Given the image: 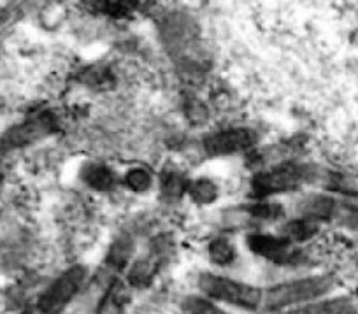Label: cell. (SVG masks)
Here are the masks:
<instances>
[{
	"instance_id": "cell-1",
	"label": "cell",
	"mask_w": 358,
	"mask_h": 314,
	"mask_svg": "<svg viewBox=\"0 0 358 314\" xmlns=\"http://www.w3.org/2000/svg\"><path fill=\"white\" fill-rule=\"evenodd\" d=\"M334 288H336L334 276H313V278L281 283V285L268 288L264 304L271 311L283 309V307L295 306V304H309L329 295Z\"/></svg>"
},
{
	"instance_id": "cell-2",
	"label": "cell",
	"mask_w": 358,
	"mask_h": 314,
	"mask_svg": "<svg viewBox=\"0 0 358 314\" xmlns=\"http://www.w3.org/2000/svg\"><path fill=\"white\" fill-rule=\"evenodd\" d=\"M315 178V169L306 164L285 162L273 169L262 171L251 179V192L258 199L274 195V193H287L301 188Z\"/></svg>"
},
{
	"instance_id": "cell-3",
	"label": "cell",
	"mask_w": 358,
	"mask_h": 314,
	"mask_svg": "<svg viewBox=\"0 0 358 314\" xmlns=\"http://www.w3.org/2000/svg\"><path fill=\"white\" fill-rule=\"evenodd\" d=\"M199 288L209 299L222 300V302L232 304V306L243 307V309L253 311L264 302V293L257 286L234 281V279L223 278V276L202 274L199 278Z\"/></svg>"
},
{
	"instance_id": "cell-4",
	"label": "cell",
	"mask_w": 358,
	"mask_h": 314,
	"mask_svg": "<svg viewBox=\"0 0 358 314\" xmlns=\"http://www.w3.org/2000/svg\"><path fill=\"white\" fill-rule=\"evenodd\" d=\"M86 278H88V271H86L85 265H74V267L67 269L39 297V300H37L39 313L60 314L74 300V297L81 292Z\"/></svg>"
},
{
	"instance_id": "cell-5",
	"label": "cell",
	"mask_w": 358,
	"mask_h": 314,
	"mask_svg": "<svg viewBox=\"0 0 358 314\" xmlns=\"http://www.w3.org/2000/svg\"><path fill=\"white\" fill-rule=\"evenodd\" d=\"M248 248L255 255L267 258L273 264L294 265L304 260L302 251L295 250L290 241L281 236H268V234H251L246 239Z\"/></svg>"
},
{
	"instance_id": "cell-6",
	"label": "cell",
	"mask_w": 358,
	"mask_h": 314,
	"mask_svg": "<svg viewBox=\"0 0 358 314\" xmlns=\"http://www.w3.org/2000/svg\"><path fill=\"white\" fill-rule=\"evenodd\" d=\"M57 130V120L51 113H41L20 125L13 127L4 137H2V146L6 150H16V148H25L44 137L51 136Z\"/></svg>"
},
{
	"instance_id": "cell-7",
	"label": "cell",
	"mask_w": 358,
	"mask_h": 314,
	"mask_svg": "<svg viewBox=\"0 0 358 314\" xmlns=\"http://www.w3.org/2000/svg\"><path fill=\"white\" fill-rule=\"evenodd\" d=\"M257 141L258 136L250 129H227L222 132L209 134L202 141V148L208 157H229L251 150Z\"/></svg>"
},
{
	"instance_id": "cell-8",
	"label": "cell",
	"mask_w": 358,
	"mask_h": 314,
	"mask_svg": "<svg viewBox=\"0 0 358 314\" xmlns=\"http://www.w3.org/2000/svg\"><path fill=\"white\" fill-rule=\"evenodd\" d=\"M339 200L330 195H309L299 204V213L302 218L313 220V222H327L332 220L337 211Z\"/></svg>"
},
{
	"instance_id": "cell-9",
	"label": "cell",
	"mask_w": 358,
	"mask_h": 314,
	"mask_svg": "<svg viewBox=\"0 0 358 314\" xmlns=\"http://www.w3.org/2000/svg\"><path fill=\"white\" fill-rule=\"evenodd\" d=\"M355 304L350 297H330L304 304L287 314H353Z\"/></svg>"
},
{
	"instance_id": "cell-10",
	"label": "cell",
	"mask_w": 358,
	"mask_h": 314,
	"mask_svg": "<svg viewBox=\"0 0 358 314\" xmlns=\"http://www.w3.org/2000/svg\"><path fill=\"white\" fill-rule=\"evenodd\" d=\"M134 253V241L130 236H120L115 243L111 244L108 251V257L104 262V276L109 278V274L123 271L129 264L130 257Z\"/></svg>"
},
{
	"instance_id": "cell-11",
	"label": "cell",
	"mask_w": 358,
	"mask_h": 314,
	"mask_svg": "<svg viewBox=\"0 0 358 314\" xmlns=\"http://www.w3.org/2000/svg\"><path fill=\"white\" fill-rule=\"evenodd\" d=\"M81 179L90 186V188L97 190V192H108L113 188L116 178L115 172L104 164H88L81 171Z\"/></svg>"
},
{
	"instance_id": "cell-12",
	"label": "cell",
	"mask_w": 358,
	"mask_h": 314,
	"mask_svg": "<svg viewBox=\"0 0 358 314\" xmlns=\"http://www.w3.org/2000/svg\"><path fill=\"white\" fill-rule=\"evenodd\" d=\"M95 314H125V285L118 279L109 285L108 292L99 302Z\"/></svg>"
},
{
	"instance_id": "cell-13",
	"label": "cell",
	"mask_w": 358,
	"mask_h": 314,
	"mask_svg": "<svg viewBox=\"0 0 358 314\" xmlns=\"http://www.w3.org/2000/svg\"><path fill=\"white\" fill-rule=\"evenodd\" d=\"M320 232V223L313 222L308 218H299L292 220L281 230V237H285L287 241L294 243H306V241L313 239L316 234Z\"/></svg>"
},
{
	"instance_id": "cell-14",
	"label": "cell",
	"mask_w": 358,
	"mask_h": 314,
	"mask_svg": "<svg viewBox=\"0 0 358 314\" xmlns=\"http://www.w3.org/2000/svg\"><path fill=\"white\" fill-rule=\"evenodd\" d=\"M158 271V262L155 258H141L136 264L132 265V269L129 271V285L134 286L137 290L148 288L153 281L155 274Z\"/></svg>"
},
{
	"instance_id": "cell-15",
	"label": "cell",
	"mask_w": 358,
	"mask_h": 314,
	"mask_svg": "<svg viewBox=\"0 0 358 314\" xmlns=\"http://www.w3.org/2000/svg\"><path fill=\"white\" fill-rule=\"evenodd\" d=\"M188 185H190V183L185 179V176L181 174V172L169 169V171H165L164 174H162L160 179L162 197H164L165 200H169V202H174V200L181 199V195H183L185 192H188Z\"/></svg>"
},
{
	"instance_id": "cell-16",
	"label": "cell",
	"mask_w": 358,
	"mask_h": 314,
	"mask_svg": "<svg viewBox=\"0 0 358 314\" xmlns=\"http://www.w3.org/2000/svg\"><path fill=\"white\" fill-rule=\"evenodd\" d=\"M209 258L216 265H230L237 257L236 246L227 237H216L208 246Z\"/></svg>"
},
{
	"instance_id": "cell-17",
	"label": "cell",
	"mask_w": 358,
	"mask_h": 314,
	"mask_svg": "<svg viewBox=\"0 0 358 314\" xmlns=\"http://www.w3.org/2000/svg\"><path fill=\"white\" fill-rule=\"evenodd\" d=\"M188 193H190L192 200L201 206L204 204H211L218 199V186L208 178H201V179H195L194 183L188 185Z\"/></svg>"
},
{
	"instance_id": "cell-18",
	"label": "cell",
	"mask_w": 358,
	"mask_h": 314,
	"mask_svg": "<svg viewBox=\"0 0 358 314\" xmlns=\"http://www.w3.org/2000/svg\"><path fill=\"white\" fill-rule=\"evenodd\" d=\"M183 306L188 314H229L222 307L213 304L211 300L202 299V297H188Z\"/></svg>"
},
{
	"instance_id": "cell-19",
	"label": "cell",
	"mask_w": 358,
	"mask_h": 314,
	"mask_svg": "<svg viewBox=\"0 0 358 314\" xmlns=\"http://www.w3.org/2000/svg\"><path fill=\"white\" fill-rule=\"evenodd\" d=\"M125 183L130 190L137 193H144L151 188V174L146 171V169H130L125 176Z\"/></svg>"
},
{
	"instance_id": "cell-20",
	"label": "cell",
	"mask_w": 358,
	"mask_h": 314,
	"mask_svg": "<svg viewBox=\"0 0 358 314\" xmlns=\"http://www.w3.org/2000/svg\"><path fill=\"white\" fill-rule=\"evenodd\" d=\"M248 215H251L257 220H265V222H271V220H278L285 215L283 207L280 204H255V206L248 207Z\"/></svg>"
},
{
	"instance_id": "cell-21",
	"label": "cell",
	"mask_w": 358,
	"mask_h": 314,
	"mask_svg": "<svg viewBox=\"0 0 358 314\" xmlns=\"http://www.w3.org/2000/svg\"><path fill=\"white\" fill-rule=\"evenodd\" d=\"M86 83H88L92 88H97V90H102V88H109V83H111V76H109V72L106 71V69H92V71L86 74Z\"/></svg>"
},
{
	"instance_id": "cell-22",
	"label": "cell",
	"mask_w": 358,
	"mask_h": 314,
	"mask_svg": "<svg viewBox=\"0 0 358 314\" xmlns=\"http://www.w3.org/2000/svg\"><path fill=\"white\" fill-rule=\"evenodd\" d=\"M339 204L344 207V209H348V211H351V213H355V215H358V192H346V193H343V197H341Z\"/></svg>"
},
{
	"instance_id": "cell-23",
	"label": "cell",
	"mask_w": 358,
	"mask_h": 314,
	"mask_svg": "<svg viewBox=\"0 0 358 314\" xmlns=\"http://www.w3.org/2000/svg\"><path fill=\"white\" fill-rule=\"evenodd\" d=\"M0 186H2V178H0Z\"/></svg>"
}]
</instances>
